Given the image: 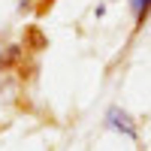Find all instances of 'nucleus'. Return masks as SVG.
Returning a JSON list of instances; mask_svg holds the SVG:
<instances>
[{
  "instance_id": "nucleus-2",
  "label": "nucleus",
  "mask_w": 151,
  "mask_h": 151,
  "mask_svg": "<svg viewBox=\"0 0 151 151\" xmlns=\"http://www.w3.org/2000/svg\"><path fill=\"white\" fill-rule=\"evenodd\" d=\"M21 60H24V48H21L18 42H6V45H0V73L15 70Z\"/></svg>"
},
{
  "instance_id": "nucleus-3",
  "label": "nucleus",
  "mask_w": 151,
  "mask_h": 151,
  "mask_svg": "<svg viewBox=\"0 0 151 151\" xmlns=\"http://www.w3.org/2000/svg\"><path fill=\"white\" fill-rule=\"evenodd\" d=\"M130 12L136 18V30L145 24V18L151 15V0H130Z\"/></svg>"
},
{
  "instance_id": "nucleus-1",
  "label": "nucleus",
  "mask_w": 151,
  "mask_h": 151,
  "mask_svg": "<svg viewBox=\"0 0 151 151\" xmlns=\"http://www.w3.org/2000/svg\"><path fill=\"white\" fill-rule=\"evenodd\" d=\"M103 124L112 133H121V136H127V139H133V142L139 139V124H136V118L127 109H121V106H109L106 115H103Z\"/></svg>"
},
{
  "instance_id": "nucleus-4",
  "label": "nucleus",
  "mask_w": 151,
  "mask_h": 151,
  "mask_svg": "<svg viewBox=\"0 0 151 151\" xmlns=\"http://www.w3.org/2000/svg\"><path fill=\"white\" fill-rule=\"evenodd\" d=\"M15 6L24 12V9H30V6H33V0H15Z\"/></svg>"
}]
</instances>
